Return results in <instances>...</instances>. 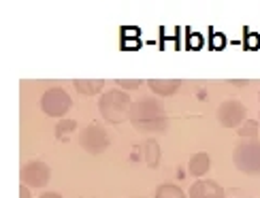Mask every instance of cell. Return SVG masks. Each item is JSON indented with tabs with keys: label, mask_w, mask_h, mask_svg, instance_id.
I'll return each mask as SVG.
<instances>
[{
	"label": "cell",
	"mask_w": 260,
	"mask_h": 198,
	"mask_svg": "<svg viewBox=\"0 0 260 198\" xmlns=\"http://www.w3.org/2000/svg\"><path fill=\"white\" fill-rule=\"evenodd\" d=\"M39 198H62L58 192H45V194H41Z\"/></svg>",
	"instance_id": "ac0fdd59"
},
{
	"label": "cell",
	"mask_w": 260,
	"mask_h": 198,
	"mask_svg": "<svg viewBox=\"0 0 260 198\" xmlns=\"http://www.w3.org/2000/svg\"><path fill=\"white\" fill-rule=\"evenodd\" d=\"M143 153H145V162H147V167L149 169H158V164H160V145L154 141V139H149L145 141V145H143Z\"/></svg>",
	"instance_id": "7c38bea8"
},
{
	"label": "cell",
	"mask_w": 260,
	"mask_h": 198,
	"mask_svg": "<svg viewBox=\"0 0 260 198\" xmlns=\"http://www.w3.org/2000/svg\"><path fill=\"white\" fill-rule=\"evenodd\" d=\"M41 109L49 117H64L73 109V98L64 87H49L41 96Z\"/></svg>",
	"instance_id": "5b68a950"
},
{
	"label": "cell",
	"mask_w": 260,
	"mask_h": 198,
	"mask_svg": "<svg viewBox=\"0 0 260 198\" xmlns=\"http://www.w3.org/2000/svg\"><path fill=\"white\" fill-rule=\"evenodd\" d=\"M73 85L83 96H96V94H103L105 81L103 79H75Z\"/></svg>",
	"instance_id": "8fae6325"
},
{
	"label": "cell",
	"mask_w": 260,
	"mask_h": 198,
	"mask_svg": "<svg viewBox=\"0 0 260 198\" xmlns=\"http://www.w3.org/2000/svg\"><path fill=\"white\" fill-rule=\"evenodd\" d=\"M19 179L26 188H45L51 179V169L43 160H32L21 167Z\"/></svg>",
	"instance_id": "52a82bcc"
},
{
	"label": "cell",
	"mask_w": 260,
	"mask_h": 198,
	"mask_svg": "<svg viewBox=\"0 0 260 198\" xmlns=\"http://www.w3.org/2000/svg\"><path fill=\"white\" fill-rule=\"evenodd\" d=\"M154 198H186V192L175 183H160L154 192Z\"/></svg>",
	"instance_id": "4fadbf2b"
},
{
	"label": "cell",
	"mask_w": 260,
	"mask_h": 198,
	"mask_svg": "<svg viewBox=\"0 0 260 198\" xmlns=\"http://www.w3.org/2000/svg\"><path fill=\"white\" fill-rule=\"evenodd\" d=\"M19 198H30V188L21 185V188H19Z\"/></svg>",
	"instance_id": "e0dca14e"
},
{
	"label": "cell",
	"mask_w": 260,
	"mask_h": 198,
	"mask_svg": "<svg viewBox=\"0 0 260 198\" xmlns=\"http://www.w3.org/2000/svg\"><path fill=\"white\" fill-rule=\"evenodd\" d=\"M128 119H130V124H133L135 130L147 132V135H158V132H165L167 126H169L167 109L154 96L139 98V101H135L133 105H130Z\"/></svg>",
	"instance_id": "6da1fadb"
},
{
	"label": "cell",
	"mask_w": 260,
	"mask_h": 198,
	"mask_svg": "<svg viewBox=\"0 0 260 198\" xmlns=\"http://www.w3.org/2000/svg\"><path fill=\"white\" fill-rule=\"evenodd\" d=\"M247 109L241 101H235V98H229V101L220 103L218 111H215V117L222 128H239L245 122Z\"/></svg>",
	"instance_id": "8992f818"
},
{
	"label": "cell",
	"mask_w": 260,
	"mask_h": 198,
	"mask_svg": "<svg viewBox=\"0 0 260 198\" xmlns=\"http://www.w3.org/2000/svg\"><path fill=\"white\" fill-rule=\"evenodd\" d=\"M130 105H133V101H130L128 92L120 90V87L107 90L99 96V111L105 122L109 124H122L124 119H128Z\"/></svg>",
	"instance_id": "7a4b0ae2"
},
{
	"label": "cell",
	"mask_w": 260,
	"mask_h": 198,
	"mask_svg": "<svg viewBox=\"0 0 260 198\" xmlns=\"http://www.w3.org/2000/svg\"><path fill=\"white\" fill-rule=\"evenodd\" d=\"M147 85H149V90L154 92V96L167 98V96H175L179 92L181 81L179 79H149Z\"/></svg>",
	"instance_id": "9c48e42d"
},
{
	"label": "cell",
	"mask_w": 260,
	"mask_h": 198,
	"mask_svg": "<svg viewBox=\"0 0 260 198\" xmlns=\"http://www.w3.org/2000/svg\"><path fill=\"white\" fill-rule=\"evenodd\" d=\"M233 164L245 175H260V139H243L233 149Z\"/></svg>",
	"instance_id": "3957f363"
},
{
	"label": "cell",
	"mask_w": 260,
	"mask_h": 198,
	"mask_svg": "<svg viewBox=\"0 0 260 198\" xmlns=\"http://www.w3.org/2000/svg\"><path fill=\"white\" fill-rule=\"evenodd\" d=\"M209 169H211V158H209V153H205V151L194 153L188 160V173L192 177H205V175L209 173Z\"/></svg>",
	"instance_id": "30bf717a"
},
{
	"label": "cell",
	"mask_w": 260,
	"mask_h": 198,
	"mask_svg": "<svg viewBox=\"0 0 260 198\" xmlns=\"http://www.w3.org/2000/svg\"><path fill=\"white\" fill-rule=\"evenodd\" d=\"M188 198H226V192L218 181L197 179L188 192Z\"/></svg>",
	"instance_id": "ba28073f"
},
{
	"label": "cell",
	"mask_w": 260,
	"mask_h": 198,
	"mask_svg": "<svg viewBox=\"0 0 260 198\" xmlns=\"http://www.w3.org/2000/svg\"><path fill=\"white\" fill-rule=\"evenodd\" d=\"M241 139H258V124L256 119H245V122L237 128Z\"/></svg>",
	"instance_id": "5bb4252c"
},
{
	"label": "cell",
	"mask_w": 260,
	"mask_h": 198,
	"mask_svg": "<svg viewBox=\"0 0 260 198\" xmlns=\"http://www.w3.org/2000/svg\"><path fill=\"white\" fill-rule=\"evenodd\" d=\"M75 128H77V122H75V119H60L58 126H56V137L67 139V135H71Z\"/></svg>",
	"instance_id": "9a60e30c"
},
{
	"label": "cell",
	"mask_w": 260,
	"mask_h": 198,
	"mask_svg": "<svg viewBox=\"0 0 260 198\" xmlns=\"http://www.w3.org/2000/svg\"><path fill=\"white\" fill-rule=\"evenodd\" d=\"M141 79H117V85H120V90L128 92V90H139L141 87Z\"/></svg>",
	"instance_id": "2e32d148"
},
{
	"label": "cell",
	"mask_w": 260,
	"mask_h": 198,
	"mask_svg": "<svg viewBox=\"0 0 260 198\" xmlns=\"http://www.w3.org/2000/svg\"><path fill=\"white\" fill-rule=\"evenodd\" d=\"M79 145H81V149L92 153V156H101L103 151L109 149L111 137H109V132L105 130V126L92 122L85 128H81V132H79Z\"/></svg>",
	"instance_id": "277c9868"
},
{
	"label": "cell",
	"mask_w": 260,
	"mask_h": 198,
	"mask_svg": "<svg viewBox=\"0 0 260 198\" xmlns=\"http://www.w3.org/2000/svg\"><path fill=\"white\" fill-rule=\"evenodd\" d=\"M135 198H143V196H135Z\"/></svg>",
	"instance_id": "d6986e66"
},
{
	"label": "cell",
	"mask_w": 260,
	"mask_h": 198,
	"mask_svg": "<svg viewBox=\"0 0 260 198\" xmlns=\"http://www.w3.org/2000/svg\"><path fill=\"white\" fill-rule=\"evenodd\" d=\"M258 98H260V96H258Z\"/></svg>",
	"instance_id": "ffe728a7"
}]
</instances>
